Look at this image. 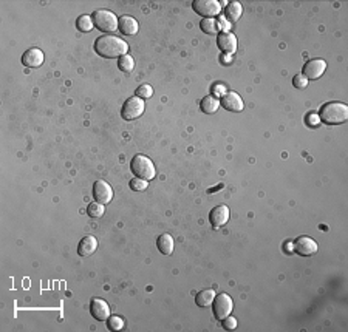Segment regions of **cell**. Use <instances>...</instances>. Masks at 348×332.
Segmentation results:
<instances>
[{
  "instance_id": "484cf974",
  "label": "cell",
  "mask_w": 348,
  "mask_h": 332,
  "mask_svg": "<svg viewBox=\"0 0 348 332\" xmlns=\"http://www.w3.org/2000/svg\"><path fill=\"white\" fill-rule=\"evenodd\" d=\"M107 327L110 330H121L124 327V320L118 315H112L107 318Z\"/></svg>"
},
{
  "instance_id": "f1b7e54d",
  "label": "cell",
  "mask_w": 348,
  "mask_h": 332,
  "mask_svg": "<svg viewBox=\"0 0 348 332\" xmlns=\"http://www.w3.org/2000/svg\"><path fill=\"white\" fill-rule=\"evenodd\" d=\"M292 85L296 87V88H305L307 85H308V79L303 76V74H296L294 76V79H292Z\"/></svg>"
},
{
  "instance_id": "2e32d148",
  "label": "cell",
  "mask_w": 348,
  "mask_h": 332,
  "mask_svg": "<svg viewBox=\"0 0 348 332\" xmlns=\"http://www.w3.org/2000/svg\"><path fill=\"white\" fill-rule=\"evenodd\" d=\"M118 28L122 34H127V36H133L138 33V20L133 19L132 16H122L119 20H118Z\"/></svg>"
},
{
  "instance_id": "f546056e",
  "label": "cell",
  "mask_w": 348,
  "mask_h": 332,
  "mask_svg": "<svg viewBox=\"0 0 348 332\" xmlns=\"http://www.w3.org/2000/svg\"><path fill=\"white\" fill-rule=\"evenodd\" d=\"M222 321H223V327L228 329V330H234V329L237 327V320H235L234 317H231V315H228V317L223 318Z\"/></svg>"
},
{
  "instance_id": "1f68e13d",
  "label": "cell",
  "mask_w": 348,
  "mask_h": 332,
  "mask_svg": "<svg viewBox=\"0 0 348 332\" xmlns=\"http://www.w3.org/2000/svg\"><path fill=\"white\" fill-rule=\"evenodd\" d=\"M213 96L217 98V96H223V94L226 93V90H225V87H222V85H213Z\"/></svg>"
},
{
  "instance_id": "7c38bea8",
  "label": "cell",
  "mask_w": 348,
  "mask_h": 332,
  "mask_svg": "<svg viewBox=\"0 0 348 332\" xmlns=\"http://www.w3.org/2000/svg\"><path fill=\"white\" fill-rule=\"evenodd\" d=\"M228 219H229V207L225 204L213 207L209 213V221L212 227H222L228 223Z\"/></svg>"
},
{
  "instance_id": "d4e9b609",
  "label": "cell",
  "mask_w": 348,
  "mask_h": 332,
  "mask_svg": "<svg viewBox=\"0 0 348 332\" xmlns=\"http://www.w3.org/2000/svg\"><path fill=\"white\" fill-rule=\"evenodd\" d=\"M104 204H99V203H92L89 204V207H87V213H89V216L92 218H99L104 215Z\"/></svg>"
},
{
  "instance_id": "4dcf8cb0",
  "label": "cell",
  "mask_w": 348,
  "mask_h": 332,
  "mask_svg": "<svg viewBox=\"0 0 348 332\" xmlns=\"http://www.w3.org/2000/svg\"><path fill=\"white\" fill-rule=\"evenodd\" d=\"M319 122H320V119H319V116H317V115L310 113V115L307 116V124H308V125H311V127H317V125H319Z\"/></svg>"
},
{
  "instance_id": "4316f807",
  "label": "cell",
  "mask_w": 348,
  "mask_h": 332,
  "mask_svg": "<svg viewBox=\"0 0 348 332\" xmlns=\"http://www.w3.org/2000/svg\"><path fill=\"white\" fill-rule=\"evenodd\" d=\"M152 94H153V90H152V87L147 85V84L140 85V87L137 88V96L141 98V99H147V98L152 96Z\"/></svg>"
},
{
  "instance_id": "3957f363",
  "label": "cell",
  "mask_w": 348,
  "mask_h": 332,
  "mask_svg": "<svg viewBox=\"0 0 348 332\" xmlns=\"http://www.w3.org/2000/svg\"><path fill=\"white\" fill-rule=\"evenodd\" d=\"M130 169H132V173L135 175V178H140L144 181H150L156 175L153 162L144 155H135L132 162H130Z\"/></svg>"
},
{
  "instance_id": "9a60e30c",
  "label": "cell",
  "mask_w": 348,
  "mask_h": 332,
  "mask_svg": "<svg viewBox=\"0 0 348 332\" xmlns=\"http://www.w3.org/2000/svg\"><path fill=\"white\" fill-rule=\"evenodd\" d=\"M90 312L98 321H105L110 317V308L109 305L101 298H93L90 303Z\"/></svg>"
},
{
  "instance_id": "ffe728a7",
  "label": "cell",
  "mask_w": 348,
  "mask_h": 332,
  "mask_svg": "<svg viewBox=\"0 0 348 332\" xmlns=\"http://www.w3.org/2000/svg\"><path fill=\"white\" fill-rule=\"evenodd\" d=\"M213 298H215V291H212V289H204V291H200V292L197 294L195 303H197L200 308H207V306H212Z\"/></svg>"
},
{
  "instance_id": "8fae6325",
  "label": "cell",
  "mask_w": 348,
  "mask_h": 332,
  "mask_svg": "<svg viewBox=\"0 0 348 332\" xmlns=\"http://www.w3.org/2000/svg\"><path fill=\"white\" fill-rule=\"evenodd\" d=\"M217 45L223 53L232 54L237 50V37L229 31H222L217 37Z\"/></svg>"
},
{
  "instance_id": "ba28073f",
  "label": "cell",
  "mask_w": 348,
  "mask_h": 332,
  "mask_svg": "<svg viewBox=\"0 0 348 332\" xmlns=\"http://www.w3.org/2000/svg\"><path fill=\"white\" fill-rule=\"evenodd\" d=\"M327 70V62L324 59H311L303 67V76L308 80H316L319 79Z\"/></svg>"
},
{
  "instance_id": "52a82bcc",
  "label": "cell",
  "mask_w": 348,
  "mask_h": 332,
  "mask_svg": "<svg viewBox=\"0 0 348 332\" xmlns=\"http://www.w3.org/2000/svg\"><path fill=\"white\" fill-rule=\"evenodd\" d=\"M194 7V11L203 17H213L220 13L222 7H220V2H217V0H195V2L192 4Z\"/></svg>"
},
{
  "instance_id": "5bb4252c",
  "label": "cell",
  "mask_w": 348,
  "mask_h": 332,
  "mask_svg": "<svg viewBox=\"0 0 348 332\" xmlns=\"http://www.w3.org/2000/svg\"><path fill=\"white\" fill-rule=\"evenodd\" d=\"M43 53L39 48H30L22 56V64L26 68H39L43 64Z\"/></svg>"
},
{
  "instance_id": "8992f818",
  "label": "cell",
  "mask_w": 348,
  "mask_h": 332,
  "mask_svg": "<svg viewBox=\"0 0 348 332\" xmlns=\"http://www.w3.org/2000/svg\"><path fill=\"white\" fill-rule=\"evenodd\" d=\"M144 113V101L138 96H133L125 101V104L122 105V118L125 121H133L137 118H140Z\"/></svg>"
},
{
  "instance_id": "44dd1931",
  "label": "cell",
  "mask_w": 348,
  "mask_h": 332,
  "mask_svg": "<svg viewBox=\"0 0 348 332\" xmlns=\"http://www.w3.org/2000/svg\"><path fill=\"white\" fill-rule=\"evenodd\" d=\"M242 14H243V8H242V5H240L238 2H231V4H228V7H226V10H225V16H226L228 20L237 22V20L242 17Z\"/></svg>"
},
{
  "instance_id": "cb8c5ba5",
  "label": "cell",
  "mask_w": 348,
  "mask_h": 332,
  "mask_svg": "<svg viewBox=\"0 0 348 332\" xmlns=\"http://www.w3.org/2000/svg\"><path fill=\"white\" fill-rule=\"evenodd\" d=\"M118 67H119V70H121V71L130 73V71L133 70V67H135V61H133V58H132V56L124 54V56H121V58H119V61H118Z\"/></svg>"
},
{
  "instance_id": "4fadbf2b",
  "label": "cell",
  "mask_w": 348,
  "mask_h": 332,
  "mask_svg": "<svg viewBox=\"0 0 348 332\" xmlns=\"http://www.w3.org/2000/svg\"><path fill=\"white\" fill-rule=\"evenodd\" d=\"M220 105H222V107H225L228 112H234V113L242 112V110H243V107H245V105H243L242 98L238 96L237 93H234V91H228V93H225V94H223V98H222Z\"/></svg>"
},
{
  "instance_id": "277c9868",
  "label": "cell",
  "mask_w": 348,
  "mask_h": 332,
  "mask_svg": "<svg viewBox=\"0 0 348 332\" xmlns=\"http://www.w3.org/2000/svg\"><path fill=\"white\" fill-rule=\"evenodd\" d=\"M92 19H93V25L104 33H113L118 28L119 19L109 10H96Z\"/></svg>"
},
{
  "instance_id": "83f0119b",
  "label": "cell",
  "mask_w": 348,
  "mask_h": 332,
  "mask_svg": "<svg viewBox=\"0 0 348 332\" xmlns=\"http://www.w3.org/2000/svg\"><path fill=\"white\" fill-rule=\"evenodd\" d=\"M130 188H132L133 192H143V190H146V188H147V181L135 178V179L130 181Z\"/></svg>"
},
{
  "instance_id": "603a6c76",
  "label": "cell",
  "mask_w": 348,
  "mask_h": 332,
  "mask_svg": "<svg viewBox=\"0 0 348 332\" xmlns=\"http://www.w3.org/2000/svg\"><path fill=\"white\" fill-rule=\"evenodd\" d=\"M200 26H201V31H204L206 34H215L217 31H219V23H217V20L212 17L203 19L200 22Z\"/></svg>"
},
{
  "instance_id": "9c48e42d",
  "label": "cell",
  "mask_w": 348,
  "mask_h": 332,
  "mask_svg": "<svg viewBox=\"0 0 348 332\" xmlns=\"http://www.w3.org/2000/svg\"><path fill=\"white\" fill-rule=\"evenodd\" d=\"M294 251L302 257H311L317 252V243L310 236H299L294 241Z\"/></svg>"
},
{
  "instance_id": "7402d4cb",
  "label": "cell",
  "mask_w": 348,
  "mask_h": 332,
  "mask_svg": "<svg viewBox=\"0 0 348 332\" xmlns=\"http://www.w3.org/2000/svg\"><path fill=\"white\" fill-rule=\"evenodd\" d=\"M76 28H77L79 31H82V33H89V31H92V28H93V19H92V16H87V14L81 16V17L76 20Z\"/></svg>"
},
{
  "instance_id": "30bf717a",
  "label": "cell",
  "mask_w": 348,
  "mask_h": 332,
  "mask_svg": "<svg viewBox=\"0 0 348 332\" xmlns=\"http://www.w3.org/2000/svg\"><path fill=\"white\" fill-rule=\"evenodd\" d=\"M93 197H95L96 203H99V204H109L113 200V190H112L110 184H107L102 179L96 181L95 185H93Z\"/></svg>"
},
{
  "instance_id": "7a4b0ae2",
  "label": "cell",
  "mask_w": 348,
  "mask_h": 332,
  "mask_svg": "<svg viewBox=\"0 0 348 332\" xmlns=\"http://www.w3.org/2000/svg\"><path fill=\"white\" fill-rule=\"evenodd\" d=\"M320 122L327 125H339L348 119V107L342 102H328L320 107L319 112Z\"/></svg>"
},
{
  "instance_id": "d6986e66",
  "label": "cell",
  "mask_w": 348,
  "mask_h": 332,
  "mask_svg": "<svg viewBox=\"0 0 348 332\" xmlns=\"http://www.w3.org/2000/svg\"><path fill=\"white\" fill-rule=\"evenodd\" d=\"M200 108H201V112L206 113V115H213L217 110L220 108V101L217 99L215 96H212V94H209V96H206V98L201 99Z\"/></svg>"
},
{
  "instance_id": "ac0fdd59",
  "label": "cell",
  "mask_w": 348,
  "mask_h": 332,
  "mask_svg": "<svg viewBox=\"0 0 348 332\" xmlns=\"http://www.w3.org/2000/svg\"><path fill=\"white\" fill-rule=\"evenodd\" d=\"M158 251L164 255H170L173 252V247H175V243H173L172 235L169 233H163L158 236V241H156Z\"/></svg>"
},
{
  "instance_id": "e0dca14e",
  "label": "cell",
  "mask_w": 348,
  "mask_h": 332,
  "mask_svg": "<svg viewBox=\"0 0 348 332\" xmlns=\"http://www.w3.org/2000/svg\"><path fill=\"white\" fill-rule=\"evenodd\" d=\"M96 249H98V241H96L95 236H85V238H82L79 241L77 254L81 257H89V255L95 254Z\"/></svg>"
},
{
  "instance_id": "6da1fadb",
  "label": "cell",
  "mask_w": 348,
  "mask_h": 332,
  "mask_svg": "<svg viewBox=\"0 0 348 332\" xmlns=\"http://www.w3.org/2000/svg\"><path fill=\"white\" fill-rule=\"evenodd\" d=\"M95 50L99 56L105 58V59H115V58H121L124 54H127L128 45L127 42H124L122 39L112 36V34H105L96 39L95 42Z\"/></svg>"
},
{
  "instance_id": "5b68a950",
  "label": "cell",
  "mask_w": 348,
  "mask_h": 332,
  "mask_svg": "<svg viewBox=\"0 0 348 332\" xmlns=\"http://www.w3.org/2000/svg\"><path fill=\"white\" fill-rule=\"evenodd\" d=\"M212 308H213L215 318L217 320H223L228 315H231L232 308H234V303H232V298L228 294H220V295H217L213 298Z\"/></svg>"
}]
</instances>
